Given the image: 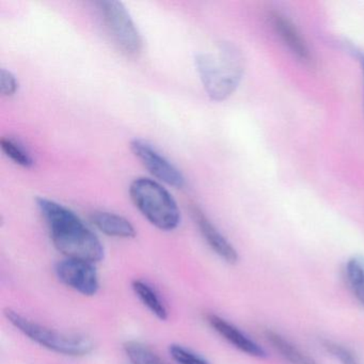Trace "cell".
<instances>
[{
  "mask_svg": "<svg viewBox=\"0 0 364 364\" xmlns=\"http://www.w3.org/2000/svg\"><path fill=\"white\" fill-rule=\"evenodd\" d=\"M168 350H169L172 359L178 364H210L205 358L198 355L197 353L183 346V345H170Z\"/></svg>",
  "mask_w": 364,
  "mask_h": 364,
  "instance_id": "17",
  "label": "cell"
},
{
  "mask_svg": "<svg viewBox=\"0 0 364 364\" xmlns=\"http://www.w3.org/2000/svg\"><path fill=\"white\" fill-rule=\"evenodd\" d=\"M18 88V82L16 75L8 70L3 69L0 72V91L5 97L16 95Z\"/></svg>",
  "mask_w": 364,
  "mask_h": 364,
  "instance_id": "19",
  "label": "cell"
},
{
  "mask_svg": "<svg viewBox=\"0 0 364 364\" xmlns=\"http://www.w3.org/2000/svg\"><path fill=\"white\" fill-rule=\"evenodd\" d=\"M346 280L358 301L364 306V259L353 257L346 263Z\"/></svg>",
  "mask_w": 364,
  "mask_h": 364,
  "instance_id": "14",
  "label": "cell"
},
{
  "mask_svg": "<svg viewBox=\"0 0 364 364\" xmlns=\"http://www.w3.org/2000/svg\"><path fill=\"white\" fill-rule=\"evenodd\" d=\"M131 149L134 155L155 178L176 188H183L185 186V178L182 172L149 142L141 139L133 140Z\"/></svg>",
  "mask_w": 364,
  "mask_h": 364,
  "instance_id": "7",
  "label": "cell"
},
{
  "mask_svg": "<svg viewBox=\"0 0 364 364\" xmlns=\"http://www.w3.org/2000/svg\"><path fill=\"white\" fill-rule=\"evenodd\" d=\"M5 316L21 333L40 346L68 357H84L93 350L92 341L82 334L65 333L36 323L12 309H6Z\"/></svg>",
  "mask_w": 364,
  "mask_h": 364,
  "instance_id": "4",
  "label": "cell"
},
{
  "mask_svg": "<svg viewBox=\"0 0 364 364\" xmlns=\"http://www.w3.org/2000/svg\"><path fill=\"white\" fill-rule=\"evenodd\" d=\"M108 33L125 54L142 50V38L129 11L120 1L103 0L97 4Z\"/></svg>",
  "mask_w": 364,
  "mask_h": 364,
  "instance_id": "5",
  "label": "cell"
},
{
  "mask_svg": "<svg viewBox=\"0 0 364 364\" xmlns=\"http://www.w3.org/2000/svg\"><path fill=\"white\" fill-rule=\"evenodd\" d=\"M323 347L328 353H331V355L336 358L341 362V364H359L353 351L349 350L343 345L331 342V341H326V342H323Z\"/></svg>",
  "mask_w": 364,
  "mask_h": 364,
  "instance_id": "18",
  "label": "cell"
},
{
  "mask_svg": "<svg viewBox=\"0 0 364 364\" xmlns=\"http://www.w3.org/2000/svg\"><path fill=\"white\" fill-rule=\"evenodd\" d=\"M123 349L133 364H167L150 347L137 341H129L123 345Z\"/></svg>",
  "mask_w": 364,
  "mask_h": 364,
  "instance_id": "15",
  "label": "cell"
},
{
  "mask_svg": "<svg viewBox=\"0 0 364 364\" xmlns=\"http://www.w3.org/2000/svg\"><path fill=\"white\" fill-rule=\"evenodd\" d=\"M269 18L274 31L280 36L283 42L291 48V52L302 63L313 67L314 65V59H313V56L311 55L306 41L302 39L301 35H300L297 28L294 26L293 23L289 18L282 16V14H279V12H272Z\"/></svg>",
  "mask_w": 364,
  "mask_h": 364,
  "instance_id": "10",
  "label": "cell"
},
{
  "mask_svg": "<svg viewBox=\"0 0 364 364\" xmlns=\"http://www.w3.org/2000/svg\"><path fill=\"white\" fill-rule=\"evenodd\" d=\"M265 338L272 348L280 353L281 357L289 364H317L314 359L300 350L293 343L272 330L265 332Z\"/></svg>",
  "mask_w": 364,
  "mask_h": 364,
  "instance_id": "13",
  "label": "cell"
},
{
  "mask_svg": "<svg viewBox=\"0 0 364 364\" xmlns=\"http://www.w3.org/2000/svg\"><path fill=\"white\" fill-rule=\"evenodd\" d=\"M55 272L61 283L82 295L95 296L99 291V274L95 263L65 259L57 264Z\"/></svg>",
  "mask_w": 364,
  "mask_h": 364,
  "instance_id": "6",
  "label": "cell"
},
{
  "mask_svg": "<svg viewBox=\"0 0 364 364\" xmlns=\"http://www.w3.org/2000/svg\"><path fill=\"white\" fill-rule=\"evenodd\" d=\"M360 61H361L362 69H363V71H364V55L363 54L360 55Z\"/></svg>",
  "mask_w": 364,
  "mask_h": 364,
  "instance_id": "20",
  "label": "cell"
},
{
  "mask_svg": "<svg viewBox=\"0 0 364 364\" xmlns=\"http://www.w3.org/2000/svg\"><path fill=\"white\" fill-rule=\"evenodd\" d=\"M37 205L48 223L53 244L67 259L95 264L104 259L101 240L75 213L46 198H38Z\"/></svg>",
  "mask_w": 364,
  "mask_h": 364,
  "instance_id": "1",
  "label": "cell"
},
{
  "mask_svg": "<svg viewBox=\"0 0 364 364\" xmlns=\"http://www.w3.org/2000/svg\"><path fill=\"white\" fill-rule=\"evenodd\" d=\"M0 146L5 154L18 165L24 168H31L35 165L31 152L18 140L12 137H4L0 140Z\"/></svg>",
  "mask_w": 364,
  "mask_h": 364,
  "instance_id": "16",
  "label": "cell"
},
{
  "mask_svg": "<svg viewBox=\"0 0 364 364\" xmlns=\"http://www.w3.org/2000/svg\"><path fill=\"white\" fill-rule=\"evenodd\" d=\"M206 321L214 331H216L230 344L233 345L238 350L242 351L251 357L265 358L267 355L263 347L259 346L252 338H249L242 330L238 329L236 326L228 321L227 319L210 313V314L206 315Z\"/></svg>",
  "mask_w": 364,
  "mask_h": 364,
  "instance_id": "9",
  "label": "cell"
},
{
  "mask_svg": "<svg viewBox=\"0 0 364 364\" xmlns=\"http://www.w3.org/2000/svg\"><path fill=\"white\" fill-rule=\"evenodd\" d=\"M136 208L161 231H173L180 225L181 213L171 193L156 181L138 178L129 187Z\"/></svg>",
  "mask_w": 364,
  "mask_h": 364,
  "instance_id": "3",
  "label": "cell"
},
{
  "mask_svg": "<svg viewBox=\"0 0 364 364\" xmlns=\"http://www.w3.org/2000/svg\"><path fill=\"white\" fill-rule=\"evenodd\" d=\"M132 289L139 301L159 321H166L169 317L167 306L159 296V291L144 280L136 279L132 283Z\"/></svg>",
  "mask_w": 364,
  "mask_h": 364,
  "instance_id": "12",
  "label": "cell"
},
{
  "mask_svg": "<svg viewBox=\"0 0 364 364\" xmlns=\"http://www.w3.org/2000/svg\"><path fill=\"white\" fill-rule=\"evenodd\" d=\"M196 68L210 99L223 101L235 91L242 77V57L231 44L223 43L216 55H196Z\"/></svg>",
  "mask_w": 364,
  "mask_h": 364,
  "instance_id": "2",
  "label": "cell"
},
{
  "mask_svg": "<svg viewBox=\"0 0 364 364\" xmlns=\"http://www.w3.org/2000/svg\"><path fill=\"white\" fill-rule=\"evenodd\" d=\"M91 223L102 233L110 237L134 238L136 229L131 221L120 215L109 212H95L91 215Z\"/></svg>",
  "mask_w": 364,
  "mask_h": 364,
  "instance_id": "11",
  "label": "cell"
},
{
  "mask_svg": "<svg viewBox=\"0 0 364 364\" xmlns=\"http://www.w3.org/2000/svg\"><path fill=\"white\" fill-rule=\"evenodd\" d=\"M191 216H193L196 225L199 228L200 233L202 234L210 249L227 263H237L240 257H238L236 249L218 231V229L213 225L212 221L206 217V215L198 206L195 205L191 208Z\"/></svg>",
  "mask_w": 364,
  "mask_h": 364,
  "instance_id": "8",
  "label": "cell"
}]
</instances>
